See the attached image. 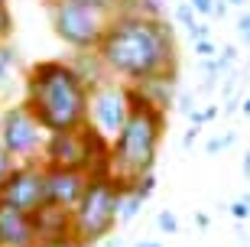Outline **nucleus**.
I'll list each match as a JSON object with an SVG mask.
<instances>
[{
  "label": "nucleus",
  "mask_w": 250,
  "mask_h": 247,
  "mask_svg": "<svg viewBox=\"0 0 250 247\" xmlns=\"http://www.w3.org/2000/svg\"><path fill=\"white\" fill-rule=\"evenodd\" d=\"M198 134H202V127H188V130H186V137H182V147L188 150L195 140H198Z\"/></svg>",
  "instance_id": "nucleus-30"
},
{
  "label": "nucleus",
  "mask_w": 250,
  "mask_h": 247,
  "mask_svg": "<svg viewBox=\"0 0 250 247\" xmlns=\"http://www.w3.org/2000/svg\"><path fill=\"white\" fill-rule=\"evenodd\" d=\"M198 114H202V124H211L218 117V104H205V108H198Z\"/></svg>",
  "instance_id": "nucleus-29"
},
{
  "label": "nucleus",
  "mask_w": 250,
  "mask_h": 247,
  "mask_svg": "<svg viewBox=\"0 0 250 247\" xmlns=\"http://www.w3.org/2000/svg\"><path fill=\"white\" fill-rule=\"evenodd\" d=\"M186 33H188V39H192V43H195V39H208V36H211V26L198 20V23H195L192 29H186Z\"/></svg>",
  "instance_id": "nucleus-27"
},
{
  "label": "nucleus",
  "mask_w": 250,
  "mask_h": 247,
  "mask_svg": "<svg viewBox=\"0 0 250 247\" xmlns=\"http://www.w3.org/2000/svg\"><path fill=\"white\" fill-rule=\"evenodd\" d=\"M0 199L13 205V208L26 211H39L46 205V173H42V163L39 159H26V163H17L10 169L7 182L0 185Z\"/></svg>",
  "instance_id": "nucleus-9"
},
{
  "label": "nucleus",
  "mask_w": 250,
  "mask_h": 247,
  "mask_svg": "<svg viewBox=\"0 0 250 247\" xmlns=\"http://www.w3.org/2000/svg\"><path fill=\"white\" fill-rule=\"evenodd\" d=\"M133 247H166V244H159V241H137Z\"/></svg>",
  "instance_id": "nucleus-35"
},
{
  "label": "nucleus",
  "mask_w": 250,
  "mask_h": 247,
  "mask_svg": "<svg viewBox=\"0 0 250 247\" xmlns=\"http://www.w3.org/2000/svg\"><path fill=\"white\" fill-rule=\"evenodd\" d=\"M130 88H133L137 98H143L146 104H153V108H159V111L169 114L172 101H176V91H179V68L159 72V75H153V78H146V82L130 85Z\"/></svg>",
  "instance_id": "nucleus-12"
},
{
  "label": "nucleus",
  "mask_w": 250,
  "mask_h": 247,
  "mask_svg": "<svg viewBox=\"0 0 250 247\" xmlns=\"http://www.w3.org/2000/svg\"><path fill=\"white\" fill-rule=\"evenodd\" d=\"M82 3H91V7L111 10V13H117V7H121V0H82Z\"/></svg>",
  "instance_id": "nucleus-28"
},
{
  "label": "nucleus",
  "mask_w": 250,
  "mask_h": 247,
  "mask_svg": "<svg viewBox=\"0 0 250 247\" xmlns=\"http://www.w3.org/2000/svg\"><path fill=\"white\" fill-rule=\"evenodd\" d=\"M42 143H46V130H42V124L33 117V111L23 101L0 111V147L7 150L17 163L39 159Z\"/></svg>",
  "instance_id": "nucleus-8"
},
{
  "label": "nucleus",
  "mask_w": 250,
  "mask_h": 247,
  "mask_svg": "<svg viewBox=\"0 0 250 247\" xmlns=\"http://www.w3.org/2000/svg\"><path fill=\"white\" fill-rule=\"evenodd\" d=\"M121 192L124 182H117L111 173L91 176L88 189L72 208V234L84 247H94L107 241L117 228V211H121Z\"/></svg>",
  "instance_id": "nucleus-4"
},
{
  "label": "nucleus",
  "mask_w": 250,
  "mask_h": 247,
  "mask_svg": "<svg viewBox=\"0 0 250 247\" xmlns=\"http://www.w3.org/2000/svg\"><path fill=\"white\" fill-rule=\"evenodd\" d=\"M36 228L26 211L13 208L0 199V247H36Z\"/></svg>",
  "instance_id": "nucleus-11"
},
{
  "label": "nucleus",
  "mask_w": 250,
  "mask_h": 247,
  "mask_svg": "<svg viewBox=\"0 0 250 247\" xmlns=\"http://www.w3.org/2000/svg\"><path fill=\"white\" fill-rule=\"evenodd\" d=\"M179 108V114H188V111H195V94L192 91H176V101H172Z\"/></svg>",
  "instance_id": "nucleus-22"
},
{
  "label": "nucleus",
  "mask_w": 250,
  "mask_h": 247,
  "mask_svg": "<svg viewBox=\"0 0 250 247\" xmlns=\"http://www.w3.org/2000/svg\"><path fill=\"white\" fill-rule=\"evenodd\" d=\"M228 211H231V218H237V221H244V218H250V208H247V202H244V199H237V202H231V205H228Z\"/></svg>",
  "instance_id": "nucleus-26"
},
{
  "label": "nucleus",
  "mask_w": 250,
  "mask_h": 247,
  "mask_svg": "<svg viewBox=\"0 0 250 247\" xmlns=\"http://www.w3.org/2000/svg\"><path fill=\"white\" fill-rule=\"evenodd\" d=\"M247 0H228V7H244Z\"/></svg>",
  "instance_id": "nucleus-36"
},
{
  "label": "nucleus",
  "mask_w": 250,
  "mask_h": 247,
  "mask_svg": "<svg viewBox=\"0 0 250 247\" xmlns=\"http://www.w3.org/2000/svg\"><path fill=\"white\" fill-rule=\"evenodd\" d=\"M188 7L195 10V17H211L214 0H188Z\"/></svg>",
  "instance_id": "nucleus-25"
},
{
  "label": "nucleus",
  "mask_w": 250,
  "mask_h": 247,
  "mask_svg": "<svg viewBox=\"0 0 250 247\" xmlns=\"http://www.w3.org/2000/svg\"><path fill=\"white\" fill-rule=\"evenodd\" d=\"M36 247H84L82 241L75 238V234H62V238H49V241H39Z\"/></svg>",
  "instance_id": "nucleus-19"
},
{
  "label": "nucleus",
  "mask_w": 250,
  "mask_h": 247,
  "mask_svg": "<svg viewBox=\"0 0 250 247\" xmlns=\"http://www.w3.org/2000/svg\"><path fill=\"white\" fill-rule=\"evenodd\" d=\"M68 62H72V65H75V72H78L84 82H88V88H91L94 82L107 78V68H104V62L98 59V52H75Z\"/></svg>",
  "instance_id": "nucleus-14"
},
{
  "label": "nucleus",
  "mask_w": 250,
  "mask_h": 247,
  "mask_svg": "<svg viewBox=\"0 0 250 247\" xmlns=\"http://www.w3.org/2000/svg\"><path fill=\"white\" fill-rule=\"evenodd\" d=\"M46 10L52 33L72 52H94L111 23V10L91 7L82 0H46Z\"/></svg>",
  "instance_id": "nucleus-6"
},
{
  "label": "nucleus",
  "mask_w": 250,
  "mask_h": 247,
  "mask_svg": "<svg viewBox=\"0 0 250 247\" xmlns=\"http://www.w3.org/2000/svg\"><path fill=\"white\" fill-rule=\"evenodd\" d=\"M20 55L17 49L10 46V43H0V94L10 88V82H13V68H17Z\"/></svg>",
  "instance_id": "nucleus-15"
},
{
  "label": "nucleus",
  "mask_w": 250,
  "mask_h": 247,
  "mask_svg": "<svg viewBox=\"0 0 250 247\" xmlns=\"http://www.w3.org/2000/svg\"><path fill=\"white\" fill-rule=\"evenodd\" d=\"M39 163L59 166V169H78V173H88V176H101V173H107V140H101L88 124L75 127V130L46 134Z\"/></svg>",
  "instance_id": "nucleus-5"
},
{
  "label": "nucleus",
  "mask_w": 250,
  "mask_h": 247,
  "mask_svg": "<svg viewBox=\"0 0 250 247\" xmlns=\"http://www.w3.org/2000/svg\"><path fill=\"white\" fill-rule=\"evenodd\" d=\"M33 218V228H36L39 241L49 238H62V234H72V208H59V205H42L39 211L29 215Z\"/></svg>",
  "instance_id": "nucleus-13"
},
{
  "label": "nucleus",
  "mask_w": 250,
  "mask_h": 247,
  "mask_svg": "<svg viewBox=\"0 0 250 247\" xmlns=\"http://www.w3.org/2000/svg\"><path fill=\"white\" fill-rule=\"evenodd\" d=\"M234 140H237L234 134H224V137H211L208 143H205V150H208V153H218V150H228Z\"/></svg>",
  "instance_id": "nucleus-23"
},
{
  "label": "nucleus",
  "mask_w": 250,
  "mask_h": 247,
  "mask_svg": "<svg viewBox=\"0 0 250 247\" xmlns=\"http://www.w3.org/2000/svg\"><path fill=\"white\" fill-rule=\"evenodd\" d=\"M172 17H176V23H179V26H186V29H192L195 23H198L195 10L188 7V0H176V7H172Z\"/></svg>",
  "instance_id": "nucleus-17"
},
{
  "label": "nucleus",
  "mask_w": 250,
  "mask_h": 247,
  "mask_svg": "<svg viewBox=\"0 0 250 247\" xmlns=\"http://www.w3.org/2000/svg\"><path fill=\"white\" fill-rule=\"evenodd\" d=\"M156 228L163 231V234H176V231H179V218H176L169 208H163V211L156 215Z\"/></svg>",
  "instance_id": "nucleus-18"
},
{
  "label": "nucleus",
  "mask_w": 250,
  "mask_h": 247,
  "mask_svg": "<svg viewBox=\"0 0 250 247\" xmlns=\"http://www.w3.org/2000/svg\"><path fill=\"white\" fill-rule=\"evenodd\" d=\"M130 101H133V91H130V85L121 82V78H101V82L91 85V91H88V127L98 134L101 140L111 143L117 134H121L124 120L130 114Z\"/></svg>",
  "instance_id": "nucleus-7"
},
{
  "label": "nucleus",
  "mask_w": 250,
  "mask_h": 247,
  "mask_svg": "<svg viewBox=\"0 0 250 247\" xmlns=\"http://www.w3.org/2000/svg\"><path fill=\"white\" fill-rule=\"evenodd\" d=\"M241 169H244V176H247V179H250V150H247V153H244V159H241Z\"/></svg>",
  "instance_id": "nucleus-33"
},
{
  "label": "nucleus",
  "mask_w": 250,
  "mask_h": 247,
  "mask_svg": "<svg viewBox=\"0 0 250 247\" xmlns=\"http://www.w3.org/2000/svg\"><path fill=\"white\" fill-rule=\"evenodd\" d=\"M211 17H228V0H214V10H211Z\"/></svg>",
  "instance_id": "nucleus-31"
},
{
  "label": "nucleus",
  "mask_w": 250,
  "mask_h": 247,
  "mask_svg": "<svg viewBox=\"0 0 250 247\" xmlns=\"http://www.w3.org/2000/svg\"><path fill=\"white\" fill-rule=\"evenodd\" d=\"M166 124H169L166 111L153 108V104H146L143 98L133 94L121 134L107 143V173L124 185L153 173L159 159V147L166 140Z\"/></svg>",
  "instance_id": "nucleus-3"
},
{
  "label": "nucleus",
  "mask_w": 250,
  "mask_h": 247,
  "mask_svg": "<svg viewBox=\"0 0 250 247\" xmlns=\"http://www.w3.org/2000/svg\"><path fill=\"white\" fill-rule=\"evenodd\" d=\"M237 111H241L244 117H250V94H247V98H241V108H237Z\"/></svg>",
  "instance_id": "nucleus-34"
},
{
  "label": "nucleus",
  "mask_w": 250,
  "mask_h": 247,
  "mask_svg": "<svg viewBox=\"0 0 250 247\" xmlns=\"http://www.w3.org/2000/svg\"><path fill=\"white\" fill-rule=\"evenodd\" d=\"M195 221H198V228H208V225H211V218H208L205 211H198V215H195Z\"/></svg>",
  "instance_id": "nucleus-32"
},
{
  "label": "nucleus",
  "mask_w": 250,
  "mask_h": 247,
  "mask_svg": "<svg viewBox=\"0 0 250 247\" xmlns=\"http://www.w3.org/2000/svg\"><path fill=\"white\" fill-rule=\"evenodd\" d=\"M13 166H17V159H13L7 150L0 147V185L7 182V176H10V169H13Z\"/></svg>",
  "instance_id": "nucleus-24"
},
{
  "label": "nucleus",
  "mask_w": 250,
  "mask_h": 247,
  "mask_svg": "<svg viewBox=\"0 0 250 247\" xmlns=\"http://www.w3.org/2000/svg\"><path fill=\"white\" fill-rule=\"evenodd\" d=\"M214 55H218V46L211 43V36L195 39V59H214Z\"/></svg>",
  "instance_id": "nucleus-20"
},
{
  "label": "nucleus",
  "mask_w": 250,
  "mask_h": 247,
  "mask_svg": "<svg viewBox=\"0 0 250 247\" xmlns=\"http://www.w3.org/2000/svg\"><path fill=\"white\" fill-rule=\"evenodd\" d=\"M94 52L104 62L107 75L127 85L179 68V43L172 23L166 17H149L137 10L111 13V23Z\"/></svg>",
  "instance_id": "nucleus-1"
},
{
  "label": "nucleus",
  "mask_w": 250,
  "mask_h": 247,
  "mask_svg": "<svg viewBox=\"0 0 250 247\" xmlns=\"http://www.w3.org/2000/svg\"><path fill=\"white\" fill-rule=\"evenodd\" d=\"M237 39H241L244 46H250V10H244L241 17H237Z\"/></svg>",
  "instance_id": "nucleus-21"
},
{
  "label": "nucleus",
  "mask_w": 250,
  "mask_h": 247,
  "mask_svg": "<svg viewBox=\"0 0 250 247\" xmlns=\"http://www.w3.org/2000/svg\"><path fill=\"white\" fill-rule=\"evenodd\" d=\"M244 202H247V208H250V195H244Z\"/></svg>",
  "instance_id": "nucleus-37"
},
{
  "label": "nucleus",
  "mask_w": 250,
  "mask_h": 247,
  "mask_svg": "<svg viewBox=\"0 0 250 247\" xmlns=\"http://www.w3.org/2000/svg\"><path fill=\"white\" fill-rule=\"evenodd\" d=\"M13 26H17L13 10H10L7 0H0V43H10V36H13Z\"/></svg>",
  "instance_id": "nucleus-16"
},
{
  "label": "nucleus",
  "mask_w": 250,
  "mask_h": 247,
  "mask_svg": "<svg viewBox=\"0 0 250 247\" xmlns=\"http://www.w3.org/2000/svg\"><path fill=\"white\" fill-rule=\"evenodd\" d=\"M88 91V82L75 72L68 59H39L23 78V104L33 111L46 134L84 127Z\"/></svg>",
  "instance_id": "nucleus-2"
},
{
  "label": "nucleus",
  "mask_w": 250,
  "mask_h": 247,
  "mask_svg": "<svg viewBox=\"0 0 250 247\" xmlns=\"http://www.w3.org/2000/svg\"><path fill=\"white\" fill-rule=\"evenodd\" d=\"M42 173H46V202L59 205V208H75L88 189V179H91L88 173L59 169V166H42Z\"/></svg>",
  "instance_id": "nucleus-10"
}]
</instances>
